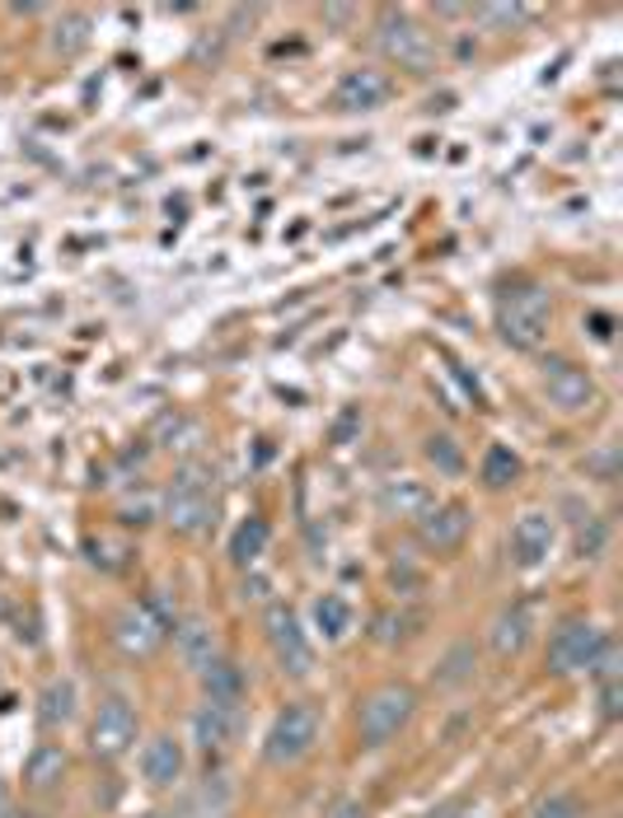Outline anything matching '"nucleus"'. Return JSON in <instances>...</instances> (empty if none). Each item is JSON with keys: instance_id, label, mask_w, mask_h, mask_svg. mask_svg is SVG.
<instances>
[{"instance_id": "obj_24", "label": "nucleus", "mask_w": 623, "mask_h": 818, "mask_svg": "<svg viewBox=\"0 0 623 818\" xmlns=\"http://www.w3.org/2000/svg\"><path fill=\"white\" fill-rule=\"evenodd\" d=\"M263 548H267V520H244L240 529H235V538H230V556H235V566H253L263 556Z\"/></svg>"}, {"instance_id": "obj_34", "label": "nucleus", "mask_w": 623, "mask_h": 818, "mask_svg": "<svg viewBox=\"0 0 623 818\" xmlns=\"http://www.w3.org/2000/svg\"><path fill=\"white\" fill-rule=\"evenodd\" d=\"M535 818H587V814H581V805L572 800V795H549V800L535 809Z\"/></svg>"}, {"instance_id": "obj_35", "label": "nucleus", "mask_w": 623, "mask_h": 818, "mask_svg": "<svg viewBox=\"0 0 623 818\" xmlns=\"http://www.w3.org/2000/svg\"><path fill=\"white\" fill-rule=\"evenodd\" d=\"M357 431H361V407H347V412L338 416V426H334V445H347Z\"/></svg>"}, {"instance_id": "obj_21", "label": "nucleus", "mask_w": 623, "mask_h": 818, "mask_svg": "<svg viewBox=\"0 0 623 818\" xmlns=\"http://www.w3.org/2000/svg\"><path fill=\"white\" fill-rule=\"evenodd\" d=\"M38 721H43V730H66L75 721V683L71 678H52L43 688V697H38Z\"/></svg>"}, {"instance_id": "obj_37", "label": "nucleus", "mask_w": 623, "mask_h": 818, "mask_svg": "<svg viewBox=\"0 0 623 818\" xmlns=\"http://www.w3.org/2000/svg\"><path fill=\"white\" fill-rule=\"evenodd\" d=\"M464 809L460 805H441V809H432V814H426V818H460Z\"/></svg>"}, {"instance_id": "obj_30", "label": "nucleus", "mask_w": 623, "mask_h": 818, "mask_svg": "<svg viewBox=\"0 0 623 818\" xmlns=\"http://www.w3.org/2000/svg\"><path fill=\"white\" fill-rule=\"evenodd\" d=\"M85 43H89V19L85 14H66L62 24H56V52L75 56V52H85Z\"/></svg>"}, {"instance_id": "obj_26", "label": "nucleus", "mask_w": 623, "mask_h": 818, "mask_svg": "<svg viewBox=\"0 0 623 818\" xmlns=\"http://www.w3.org/2000/svg\"><path fill=\"white\" fill-rule=\"evenodd\" d=\"M516 477H520V458L506 445H493L488 454H483V482L488 487H511Z\"/></svg>"}, {"instance_id": "obj_12", "label": "nucleus", "mask_w": 623, "mask_h": 818, "mask_svg": "<svg viewBox=\"0 0 623 818\" xmlns=\"http://www.w3.org/2000/svg\"><path fill=\"white\" fill-rule=\"evenodd\" d=\"M240 734V707H221V702H202L192 711V744L202 753H225Z\"/></svg>"}, {"instance_id": "obj_38", "label": "nucleus", "mask_w": 623, "mask_h": 818, "mask_svg": "<svg viewBox=\"0 0 623 818\" xmlns=\"http://www.w3.org/2000/svg\"><path fill=\"white\" fill-rule=\"evenodd\" d=\"M338 818H361V809H357V805H342V809H338Z\"/></svg>"}, {"instance_id": "obj_36", "label": "nucleus", "mask_w": 623, "mask_h": 818, "mask_svg": "<svg viewBox=\"0 0 623 818\" xmlns=\"http://www.w3.org/2000/svg\"><path fill=\"white\" fill-rule=\"evenodd\" d=\"M0 818H14V800H10V786L0 782Z\"/></svg>"}, {"instance_id": "obj_7", "label": "nucleus", "mask_w": 623, "mask_h": 818, "mask_svg": "<svg viewBox=\"0 0 623 818\" xmlns=\"http://www.w3.org/2000/svg\"><path fill=\"white\" fill-rule=\"evenodd\" d=\"M600 646H605V631H600L595 623H581V617H572V623H562L553 631V641H549V669L558 678L591 669Z\"/></svg>"}, {"instance_id": "obj_1", "label": "nucleus", "mask_w": 623, "mask_h": 818, "mask_svg": "<svg viewBox=\"0 0 623 818\" xmlns=\"http://www.w3.org/2000/svg\"><path fill=\"white\" fill-rule=\"evenodd\" d=\"M211 520H217V472L207 464H183L165 491V524L192 538V533H207Z\"/></svg>"}, {"instance_id": "obj_32", "label": "nucleus", "mask_w": 623, "mask_h": 818, "mask_svg": "<svg viewBox=\"0 0 623 818\" xmlns=\"http://www.w3.org/2000/svg\"><path fill=\"white\" fill-rule=\"evenodd\" d=\"M478 14L488 19V24H501V29H516V24H530L535 19L530 6H478Z\"/></svg>"}, {"instance_id": "obj_9", "label": "nucleus", "mask_w": 623, "mask_h": 818, "mask_svg": "<svg viewBox=\"0 0 623 818\" xmlns=\"http://www.w3.org/2000/svg\"><path fill=\"white\" fill-rule=\"evenodd\" d=\"M165 636H169V623H160L146 604L123 608L118 623H113V641H118L131 660H150V655L165 646Z\"/></svg>"}, {"instance_id": "obj_17", "label": "nucleus", "mask_w": 623, "mask_h": 818, "mask_svg": "<svg viewBox=\"0 0 623 818\" xmlns=\"http://www.w3.org/2000/svg\"><path fill=\"white\" fill-rule=\"evenodd\" d=\"M173 646H179V660H183L192 673H202L211 660H221V650H217V627H211L207 617H183V623L173 627Z\"/></svg>"}, {"instance_id": "obj_10", "label": "nucleus", "mask_w": 623, "mask_h": 818, "mask_svg": "<svg viewBox=\"0 0 623 818\" xmlns=\"http://www.w3.org/2000/svg\"><path fill=\"white\" fill-rule=\"evenodd\" d=\"M543 393L558 412H587L595 403V379L572 361H543Z\"/></svg>"}, {"instance_id": "obj_29", "label": "nucleus", "mask_w": 623, "mask_h": 818, "mask_svg": "<svg viewBox=\"0 0 623 818\" xmlns=\"http://www.w3.org/2000/svg\"><path fill=\"white\" fill-rule=\"evenodd\" d=\"M192 809H198V818H221L230 809V786H225V776H207L202 790H198V800H192Z\"/></svg>"}, {"instance_id": "obj_18", "label": "nucleus", "mask_w": 623, "mask_h": 818, "mask_svg": "<svg viewBox=\"0 0 623 818\" xmlns=\"http://www.w3.org/2000/svg\"><path fill=\"white\" fill-rule=\"evenodd\" d=\"M549 548H553V520H549V514H539V510L520 514L516 529H511V552H516V562H520V566H539L543 556H549Z\"/></svg>"}, {"instance_id": "obj_2", "label": "nucleus", "mask_w": 623, "mask_h": 818, "mask_svg": "<svg viewBox=\"0 0 623 818\" xmlns=\"http://www.w3.org/2000/svg\"><path fill=\"white\" fill-rule=\"evenodd\" d=\"M413 711H418V692L408 683H384L371 697H361V707H357L361 744L366 748H384L408 721H413Z\"/></svg>"}, {"instance_id": "obj_31", "label": "nucleus", "mask_w": 623, "mask_h": 818, "mask_svg": "<svg viewBox=\"0 0 623 818\" xmlns=\"http://www.w3.org/2000/svg\"><path fill=\"white\" fill-rule=\"evenodd\" d=\"M413 627H422L418 613H380L376 617V641L394 646V641H403V636H413Z\"/></svg>"}, {"instance_id": "obj_5", "label": "nucleus", "mask_w": 623, "mask_h": 818, "mask_svg": "<svg viewBox=\"0 0 623 818\" xmlns=\"http://www.w3.org/2000/svg\"><path fill=\"white\" fill-rule=\"evenodd\" d=\"M376 43H380V52L389 56V62L403 66V71H432V62H436L432 33H426L422 24H413L403 10H384L380 14Z\"/></svg>"}, {"instance_id": "obj_8", "label": "nucleus", "mask_w": 623, "mask_h": 818, "mask_svg": "<svg viewBox=\"0 0 623 818\" xmlns=\"http://www.w3.org/2000/svg\"><path fill=\"white\" fill-rule=\"evenodd\" d=\"M136 740V711L123 702V697H108V702L99 707V715H94L89 725V748L94 757H104V763H113V757H123Z\"/></svg>"}, {"instance_id": "obj_27", "label": "nucleus", "mask_w": 623, "mask_h": 818, "mask_svg": "<svg viewBox=\"0 0 623 818\" xmlns=\"http://www.w3.org/2000/svg\"><path fill=\"white\" fill-rule=\"evenodd\" d=\"M85 556H89V562L99 566V571H123L131 552L118 543V538H108V533H89V538H85Z\"/></svg>"}, {"instance_id": "obj_14", "label": "nucleus", "mask_w": 623, "mask_h": 818, "mask_svg": "<svg viewBox=\"0 0 623 818\" xmlns=\"http://www.w3.org/2000/svg\"><path fill=\"white\" fill-rule=\"evenodd\" d=\"M436 506V496L426 482H418V477H394V482L380 487V510L389 514V520H422L426 510Z\"/></svg>"}, {"instance_id": "obj_23", "label": "nucleus", "mask_w": 623, "mask_h": 818, "mask_svg": "<svg viewBox=\"0 0 623 818\" xmlns=\"http://www.w3.org/2000/svg\"><path fill=\"white\" fill-rule=\"evenodd\" d=\"M474 665H478V650L474 641H455L451 650H445V660L436 665V688H460L474 678Z\"/></svg>"}, {"instance_id": "obj_15", "label": "nucleus", "mask_w": 623, "mask_h": 818, "mask_svg": "<svg viewBox=\"0 0 623 818\" xmlns=\"http://www.w3.org/2000/svg\"><path fill=\"white\" fill-rule=\"evenodd\" d=\"M530 631H535L530 604H506V608L493 617V627H488V646H493L497 660H516V655L530 646Z\"/></svg>"}, {"instance_id": "obj_3", "label": "nucleus", "mask_w": 623, "mask_h": 818, "mask_svg": "<svg viewBox=\"0 0 623 818\" xmlns=\"http://www.w3.org/2000/svg\"><path fill=\"white\" fill-rule=\"evenodd\" d=\"M549 318H553L549 295H543L539 286H525V290H511L501 299L497 328L516 351H539L543 342H549Z\"/></svg>"}, {"instance_id": "obj_4", "label": "nucleus", "mask_w": 623, "mask_h": 818, "mask_svg": "<svg viewBox=\"0 0 623 818\" xmlns=\"http://www.w3.org/2000/svg\"><path fill=\"white\" fill-rule=\"evenodd\" d=\"M315 744H319V711L305 702H291L277 711V721H272L263 753L272 767H296L315 753Z\"/></svg>"}, {"instance_id": "obj_16", "label": "nucleus", "mask_w": 623, "mask_h": 818, "mask_svg": "<svg viewBox=\"0 0 623 818\" xmlns=\"http://www.w3.org/2000/svg\"><path fill=\"white\" fill-rule=\"evenodd\" d=\"M389 98V79L380 75V71H347L342 79H338V89H334V104L342 108V113H366V108H380Z\"/></svg>"}, {"instance_id": "obj_39", "label": "nucleus", "mask_w": 623, "mask_h": 818, "mask_svg": "<svg viewBox=\"0 0 623 818\" xmlns=\"http://www.w3.org/2000/svg\"><path fill=\"white\" fill-rule=\"evenodd\" d=\"M0 613H6V598H0Z\"/></svg>"}, {"instance_id": "obj_11", "label": "nucleus", "mask_w": 623, "mask_h": 818, "mask_svg": "<svg viewBox=\"0 0 623 818\" xmlns=\"http://www.w3.org/2000/svg\"><path fill=\"white\" fill-rule=\"evenodd\" d=\"M469 524H474L469 506L445 501V506H432L418 520V538H422V548H432V552H455L464 538H469Z\"/></svg>"}, {"instance_id": "obj_33", "label": "nucleus", "mask_w": 623, "mask_h": 818, "mask_svg": "<svg viewBox=\"0 0 623 818\" xmlns=\"http://www.w3.org/2000/svg\"><path fill=\"white\" fill-rule=\"evenodd\" d=\"M600 715L605 721L623 715V678H600Z\"/></svg>"}, {"instance_id": "obj_13", "label": "nucleus", "mask_w": 623, "mask_h": 818, "mask_svg": "<svg viewBox=\"0 0 623 818\" xmlns=\"http://www.w3.org/2000/svg\"><path fill=\"white\" fill-rule=\"evenodd\" d=\"M141 776L155 790L179 786L183 782V744L173 740V734H155V740L146 744V753H141Z\"/></svg>"}, {"instance_id": "obj_20", "label": "nucleus", "mask_w": 623, "mask_h": 818, "mask_svg": "<svg viewBox=\"0 0 623 818\" xmlns=\"http://www.w3.org/2000/svg\"><path fill=\"white\" fill-rule=\"evenodd\" d=\"M66 772H71V757H66L62 744H38L33 757L24 763V786L29 790H52V786L66 782Z\"/></svg>"}, {"instance_id": "obj_22", "label": "nucleus", "mask_w": 623, "mask_h": 818, "mask_svg": "<svg viewBox=\"0 0 623 818\" xmlns=\"http://www.w3.org/2000/svg\"><path fill=\"white\" fill-rule=\"evenodd\" d=\"M568 510H577V506H568ZM572 543H577V556H581V562H595V556L605 552V543H610L605 520H600V514H591V510H577V520H572Z\"/></svg>"}, {"instance_id": "obj_25", "label": "nucleus", "mask_w": 623, "mask_h": 818, "mask_svg": "<svg viewBox=\"0 0 623 818\" xmlns=\"http://www.w3.org/2000/svg\"><path fill=\"white\" fill-rule=\"evenodd\" d=\"M315 623H319V631L328 636V641H342L347 627H352V608H347L342 594H324L315 604Z\"/></svg>"}, {"instance_id": "obj_6", "label": "nucleus", "mask_w": 623, "mask_h": 818, "mask_svg": "<svg viewBox=\"0 0 623 818\" xmlns=\"http://www.w3.org/2000/svg\"><path fill=\"white\" fill-rule=\"evenodd\" d=\"M263 627H267L272 655H277V665L291 678H309V673H315V646H309V636H305L296 613H291L286 604H272L267 617H263Z\"/></svg>"}, {"instance_id": "obj_19", "label": "nucleus", "mask_w": 623, "mask_h": 818, "mask_svg": "<svg viewBox=\"0 0 623 818\" xmlns=\"http://www.w3.org/2000/svg\"><path fill=\"white\" fill-rule=\"evenodd\" d=\"M244 688H249V673L235 660H211L202 669V692L207 702H221V707H240L244 702Z\"/></svg>"}, {"instance_id": "obj_28", "label": "nucleus", "mask_w": 623, "mask_h": 818, "mask_svg": "<svg viewBox=\"0 0 623 818\" xmlns=\"http://www.w3.org/2000/svg\"><path fill=\"white\" fill-rule=\"evenodd\" d=\"M422 454H426V464H432L436 472H445V477L464 472V454H460V445L451 440V435H426Z\"/></svg>"}]
</instances>
